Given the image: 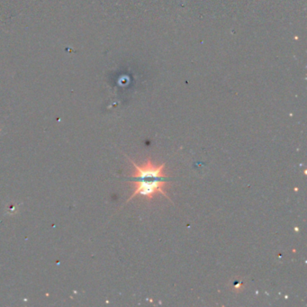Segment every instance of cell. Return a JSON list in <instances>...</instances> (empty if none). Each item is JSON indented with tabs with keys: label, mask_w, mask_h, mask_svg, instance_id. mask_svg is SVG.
<instances>
[{
	"label": "cell",
	"mask_w": 307,
	"mask_h": 307,
	"mask_svg": "<svg viewBox=\"0 0 307 307\" xmlns=\"http://www.w3.org/2000/svg\"><path fill=\"white\" fill-rule=\"evenodd\" d=\"M132 162L135 171L133 173V181L134 186L133 195L130 197L127 202L132 200L133 197L138 195L151 199L154 195L161 194L168 197L164 187L167 182V176L164 174V164L156 166L151 162V159H148L145 164L138 166L134 161L129 159Z\"/></svg>",
	"instance_id": "1"
}]
</instances>
